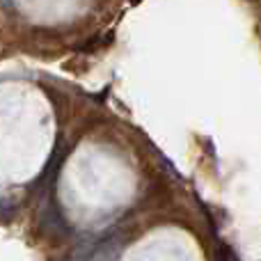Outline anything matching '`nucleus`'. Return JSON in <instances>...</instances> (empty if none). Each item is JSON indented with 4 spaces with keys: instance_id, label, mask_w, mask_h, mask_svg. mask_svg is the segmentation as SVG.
Returning a JSON list of instances; mask_svg holds the SVG:
<instances>
[{
    "instance_id": "obj_1",
    "label": "nucleus",
    "mask_w": 261,
    "mask_h": 261,
    "mask_svg": "<svg viewBox=\"0 0 261 261\" xmlns=\"http://www.w3.org/2000/svg\"><path fill=\"white\" fill-rule=\"evenodd\" d=\"M220 261H239V259H236V254L231 252L227 245H222L220 248Z\"/></svg>"
}]
</instances>
